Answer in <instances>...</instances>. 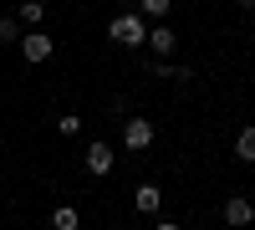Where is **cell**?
I'll list each match as a JSON object with an SVG mask.
<instances>
[{
    "instance_id": "obj_9",
    "label": "cell",
    "mask_w": 255,
    "mask_h": 230,
    "mask_svg": "<svg viewBox=\"0 0 255 230\" xmlns=\"http://www.w3.org/2000/svg\"><path fill=\"white\" fill-rule=\"evenodd\" d=\"M51 225H56V230H77V225H82V215L72 210V205H61V210L51 215Z\"/></svg>"
},
{
    "instance_id": "obj_10",
    "label": "cell",
    "mask_w": 255,
    "mask_h": 230,
    "mask_svg": "<svg viewBox=\"0 0 255 230\" xmlns=\"http://www.w3.org/2000/svg\"><path fill=\"white\" fill-rule=\"evenodd\" d=\"M41 15H46V5H41V0H26V5H20V26H41Z\"/></svg>"
},
{
    "instance_id": "obj_2",
    "label": "cell",
    "mask_w": 255,
    "mask_h": 230,
    "mask_svg": "<svg viewBox=\"0 0 255 230\" xmlns=\"http://www.w3.org/2000/svg\"><path fill=\"white\" fill-rule=\"evenodd\" d=\"M51 51H56V41L46 31H20V56H26V61L41 67V61H51Z\"/></svg>"
},
{
    "instance_id": "obj_6",
    "label": "cell",
    "mask_w": 255,
    "mask_h": 230,
    "mask_svg": "<svg viewBox=\"0 0 255 230\" xmlns=\"http://www.w3.org/2000/svg\"><path fill=\"white\" fill-rule=\"evenodd\" d=\"M133 205L143 215H158V205H163V195H158V184H138V195H133Z\"/></svg>"
},
{
    "instance_id": "obj_3",
    "label": "cell",
    "mask_w": 255,
    "mask_h": 230,
    "mask_svg": "<svg viewBox=\"0 0 255 230\" xmlns=\"http://www.w3.org/2000/svg\"><path fill=\"white\" fill-rule=\"evenodd\" d=\"M123 143H128L133 154H143L148 143H153V123H148V118H128V123H123Z\"/></svg>"
},
{
    "instance_id": "obj_14",
    "label": "cell",
    "mask_w": 255,
    "mask_h": 230,
    "mask_svg": "<svg viewBox=\"0 0 255 230\" xmlns=\"http://www.w3.org/2000/svg\"><path fill=\"white\" fill-rule=\"evenodd\" d=\"M240 5H255V0H240Z\"/></svg>"
},
{
    "instance_id": "obj_4",
    "label": "cell",
    "mask_w": 255,
    "mask_h": 230,
    "mask_svg": "<svg viewBox=\"0 0 255 230\" xmlns=\"http://www.w3.org/2000/svg\"><path fill=\"white\" fill-rule=\"evenodd\" d=\"M250 220H255V205H250L245 195L225 200V225H250Z\"/></svg>"
},
{
    "instance_id": "obj_1",
    "label": "cell",
    "mask_w": 255,
    "mask_h": 230,
    "mask_svg": "<svg viewBox=\"0 0 255 230\" xmlns=\"http://www.w3.org/2000/svg\"><path fill=\"white\" fill-rule=\"evenodd\" d=\"M108 36L118 41V46H143V41H148V26H143V15H118L113 20V26H108Z\"/></svg>"
},
{
    "instance_id": "obj_11",
    "label": "cell",
    "mask_w": 255,
    "mask_h": 230,
    "mask_svg": "<svg viewBox=\"0 0 255 230\" xmlns=\"http://www.w3.org/2000/svg\"><path fill=\"white\" fill-rule=\"evenodd\" d=\"M143 5V15H153V20H163L168 15V5H174V0H138Z\"/></svg>"
},
{
    "instance_id": "obj_12",
    "label": "cell",
    "mask_w": 255,
    "mask_h": 230,
    "mask_svg": "<svg viewBox=\"0 0 255 230\" xmlns=\"http://www.w3.org/2000/svg\"><path fill=\"white\" fill-rule=\"evenodd\" d=\"M56 128L72 138V133H82V118H77V113H61V118H56Z\"/></svg>"
},
{
    "instance_id": "obj_13",
    "label": "cell",
    "mask_w": 255,
    "mask_h": 230,
    "mask_svg": "<svg viewBox=\"0 0 255 230\" xmlns=\"http://www.w3.org/2000/svg\"><path fill=\"white\" fill-rule=\"evenodd\" d=\"M0 41H20V15H15V20H10V15L0 20Z\"/></svg>"
},
{
    "instance_id": "obj_5",
    "label": "cell",
    "mask_w": 255,
    "mask_h": 230,
    "mask_svg": "<svg viewBox=\"0 0 255 230\" xmlns=\"http://www.w3.org/2000/svg\"><path fill=\"white\" fill-rule=\"evenodd\" d=\"M113 169V149H108V143H92V149H87V174H108Z\"/></svg>"
},
{
    "instance_id": "obj_7",
    "label": "cell",
    "mask_w": 255,
    "mask_h": 230,
    "mask_svg": "<svg viewBox=\"0 0 255 230\" xmlns=\"http://www.w3.org/2000/svg\"><path fill=\"white\" fill-rule=\"evenodd\" d=\"M174 41H179V36H174V31H168V26H163V20H158V26H153V31H148V46H153L158 56H168V51H174Z\"/></svg>"
},
{
    "instance_id": "obj_8",
    "label": "cell",
    "mask_w": 255,
    "mask_h": 230,
    "mask_svg": "<svg viewBox=\"0 0 255 230\" xmlns=\"http://www.w3.org/2000/svg\"><path fill=\"white\" fill-rule=\"evenodd\" d=\"M235 154H240L245 164H255V128H250V123H245V128L235 133Z\"/></svg>"
}]
</instances>
